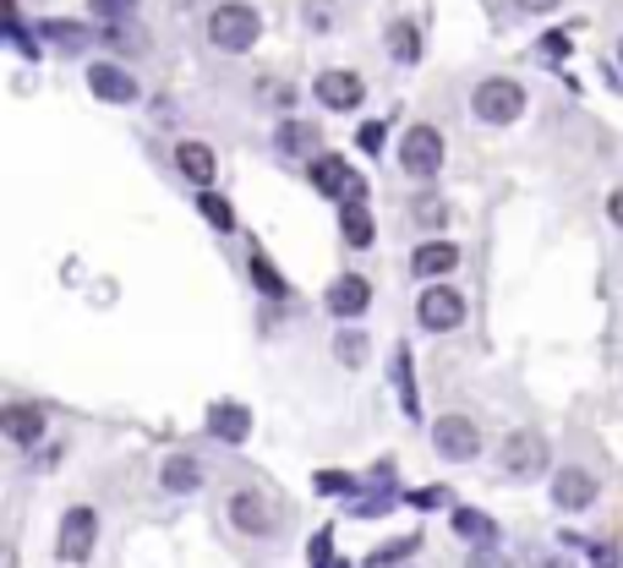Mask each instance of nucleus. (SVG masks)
<instances>
[{
	"label": "nucleus",
	"instance_id": "obj_1",
	"mask_svg": "<svg viewBox=\"0 0 623 568\" xmlns=\"http://www.w3.org/2000/svg\"><path fill=\"white\" fill-rule=\"evenodd\" d=\"M257 33H263V17H257V6H247V0H225V6H214V17H208V39H214V50H225V56L251 50Z\"/></svg>",
	"mask_w": 623,
	"mask_h": 568
},
{
	"label": "nucleus",
	"instance_id": "obj_2",
	"mask_svg": "<svg viewBox=\"0 0 623 568\" xmlns=\"http://www.w3.org/2000/svg\"><path fill=\"white\" fill-rule=\"evenodd\" d=\"M471 116L487 121V127L520 121V116H525V88H520L514 77H487V82H476V93H471Z\"/></svg>",
	"mask_w": 623,
	"mask_h": 568
},
{
	"label": "nucleus",
	"instance_id": "obj_3",
	"mask_svg": "<svg viewBox=\"0 0 623 568\" xmlns=\"http://www.w3.org/2000/svg\"><path fill=\"white\" fill-rule=\"evenodd\" d=\"M399 165H405V176L433 181L437 170H443V131L437 127H411L405 131V142H399Z\"/></svg>",
	"mask_w": 623,
	"mask_h": 568
},
{
	"label": "nucleus",
	"instance_id": "obj_4",
	"mask_svg": "<svg viewBox=\"0 0 623 568\" xmlns=\"http://www.w3.org/2000/svg\"><path fill=\"white\" fill-rule=\"evenodd\" d=\"M93 541H99V514H93L88 504L66 508V519H61V541H56L61 564H88Z\"/></svg>",
	"mask_w": 623,
	"mask_h": 568
},
{
	"label": "nucleus",
	"instance_id": "obj_5",
	"mask_svg": "<svg viewBox=\"0 0 623 568\" xmlns=\"http://www.w3.org/2000/svg\"><path fill=\"white\" fill-rule=\"evenodd\" d=\"M433 448L443 454V459L465 465V459H476V448H482V432H476V421H471V416H437Z\"/></svg>",
	"mask_w": 623,
	"mask_h": 568
},
{
	"label": "nucleus",
	"instance_id": "obj_6",
	"mask_svg": "<svg viewBox=\"0 0 623 568\" xmlns=\"http://www.w3.org/2000/svg\"><path fill=\"white\" fill-rule=\"evenodd\" d=\"M312 187L323 191V197L362 202V176H356L350 159H339V153H317V159H312Z\"/></svg>",
	"mask_w": 623,
	"mask_h": 568
},
{
	"label": "nucleus",
	"instance_id": "obj_7",
	"mask_svg": "<svg viewBox=\"0 0 623 568\" xmlns=\"http://www.w3.org/2000/svg\"><path fill=\"white\" fill-rule=\"evenodd\" d=\"M503 470L508 476H542L547 470V442L536 432H508L503 438Z\"/></svg>",
	"mask_w": 623,
	"mask_h": 568
},
{
	"label": "nucleus",
	"instance_id": "obj_8",
	"mask_svg": "<svg viewBox=\"0 0 623 568\" xmlns=\"http://www.w3.org/2000/svg\"><path fill=\"white\" fill-rule=\"evenodd\" d=\"M312 93H317L328 110H356L362 93H367V82H362L356 71H323V77L312 82Z\"/></svg>",
	"mask_w": 623,
	"mask_h": 568
},
{
	"label": "nucleus",
	"instance_id": "obj_9",
	"mask_svg": "<svg viewBox=\"0 0 623 568\" xmlns=\"http://www.w3.org/2000/svg\"><path fill=\"white\" fill-rule=\"evenodd\" d=\"M416 317H422V328H433V333H448V328H459L465 322V301L454 296V290H427L422 296V307H416Z\"/></svg>",
	"mask_w": 623,
	"mask_h": 568
},
{
	"label": "nucleus",
	"instance_id": "obj_10",
	"mask_svg": "<svg viewBox=\"0 0 623 568\" xmlns=\"http://www.w3.org/2000/svg\"><path fill=\"white\" fill-rule=\"evenodd\" d=\"M230 519H236V530H247V536H268L279 514H274V504H268L257 487H247V492L230 498Z\"/></svg>",
	"mask_w": 623,
	"mask_h": 568
},
{
	"label": "nucleus",
	"instance_id": "obj_11",
	"mask_svg": "<svg viewBox=\"0 0 623 568\" xmlns=\"http://www.w3.org/2000/svg\"><path fill=\"white\" fill-rule=\"evenodd\" d=\"M88 88H93L105 104H131V99H137V77L121 71V66H110V61L88 66Z\"/></svg>",
	"mask_w": 623,
	"mask_h": 568
},
{
	"label": "nucleus",
	"instance_id": "obj_12",
	"mask_svg": "<svg viewBox=\"0 0 623 568\" xmlns=\"http://www.w3.org/2000/svg\"><path fill=\"white\" fill-rule=\"evenodd\" d=\"M367 301H373V285H367L362 273H345V279L328 285V312L334 317H362Z\"/></svg>",
	"mask_w": 623,
	"mask_h": 568
},
{
	"label": "nucleus",
	"instance_id": "obj_13",
	"mask_svg": "<svg viewBox=\"0 0 623 568\" xmlns=\"http://www.w3.org/2000/svg\"><path fill=\"white\" fill-rule=\"evenodd\" d=\"M208 432L219 442H247L251 438V410L247 405H236V399H219L214 410H208Z\"/></svg>",
	"mask_w": 623,
	"mask_h": 568
},
{
	"label": "nucleus",
	"instance_id": "obj_14",
	"mask_svg": "<svg viewBox=\"0 0 623 568\" xmlns=\"http://www.w3.org/2000/svg\"><path fill=\"white\" fill-rule=\"evenodd\" d=\"M553 504L558 508H591L596 504V476H591V470H574V465L558 470V476H553Z\"/></svg>",
	"mask_w": 623,
	"mask_h": 568
},
{
	"label": "nucleus",
	"instance_id": "obj_15",
	"mask_svg": "<svg viewBox=\"0 0 623 568\" xmlns=\"http://www.w3.org/2000/svg\"><path fill=\"white\" fill-rule=\"evenodd\" d=\"M176 170H181L187 181H197V187L208 191V181L219 176V165H214V148H208V142H181V148H176Z\"/></svg>",
	"mask_w": 623,
	"mask_h": 568
},
{
	"label": "nucleus",
	"instance_id": "obj_16",
	"mask_svg": "<svg viewBox=\"0 0 623 568\" xmlns=\"http://www.w3.org/2000/svg\"><path fill=\"white\" fill-rule=\"evenodd\" d=\"M454 268H459V247H448V241H427L411 257V273H422V279H443Z\"/></svg>",
	"mask_w": 623,
	"mask_h": 568
},
{
	"label": "nucleus",
	"instance_id": "obj_17",
	"mask_svg": "<svg viewBox=\"0 0 623 568\" xmlns=\"http://www.w3.org/2000/svg\"><path fill=\"white\" fill-rule=\"evenodd\" d=\"M0 427H6L11 442H39L44 438V410H33V405H6Z\"/></svg>",
	"mask_w": 623,
	"mask_h": 568
},
{
	"label": "nucleus",
	"instance_id": "obj_18",
	"mask_svg": "<svg viewBox=\"0 0 623 568\" xmlns=\"http://www.w3.org/2000/svg\"><path fill=\"white\" fill-rule=\"evenodd\" d=\"M165 492H197L202 487V470H197V459H187V454H176V459H165Z\"/></svg>",
	"mask_w": 623,
	"mask_h": 568
},
{
	"label": "nucleus",
	"instance_id": "obj_19",
	"mask_svg": "<svg viewBox=\"0 0 623 568\" xmlns=\"http://www.w3.org/2000/svg\"><path fill=\"white\" fill-rule=\"evenodd\" d=\"M388 56L399 66L422 61V33H416V22H394V28H388Z\"/></svg>",
	"mask_w": 623,
	"mask_h": 568
},
{
	"label": "nucleus",
	"instance_id": "obj_20",
	"mask_svg": "<svg viewBox=\"0 0 623 568\" xmlns=\"http://www.w3.org/2000/svg\"><path fill=\"white\" fill-rule=\"evenodd\" d=\"M339 225H345V241H350V247H356V252H362V247H373V213H367V202H345V219H339Z\"/></svg>",
	"mask_w": 623,
	"mask_h": 568
},
{
	"label": "nucleus",
	"instance_id": "obj_21",
	"mask_svg": "<svg viewBox=\"0 0 623 568\" xmlns=\"http://www.w3.org/2000/svg\"><path fill=\"white\" fill-rule=\"evenodd\" d=\"M39 33H44L50 44H61V50H88V28H77V22H66V17H50Z\"/></svg>",
	"mask_w": 623,
	"mask_h": 568
},
{
	"label": "nucleus",
	"instance_id": "obj_22",
	"mask_svg": "<svg viewBox=\"0 0 623 568\" xmlns=\"http://www.w3.org/2000/svg\"><path fill=\"white\" fill-rule=\"evenodd\" d=\"M279 148H285L290 159L312 153V148H317V127H307V121H285V127H279Z\"/></svg>",
	"mask_w": 623,
	"mask_h": 568
},
{
	"label": "nucleus",
	"instance_id": "obj_23",
	"mask_svg": "<svg viewBox=\"0 0 623 568\" xmlns=\"http://www.w3.org/2000/svg\"><path fill=\"white\" fill-rule=\"evenodd\" d=\"M197 208H202V219H208L219 236H230V230H236V213H230V202H225V197L202 191V197H197Z\"/></svg>",
	"mask_w": 623,
	"mask_h": 568
},
{
	"label": "nucleus",
	"instance_id": "obj_24",
	"mask_svg": "<svg viewBox=\"0 0 623 568\" xmlns=\"http://www.w3.org/2000/svg\"><path fill=\"white\" fill-rule=\"evenodd\" d=\"M454 530H459L465 541H493V519L476 514V508H459V514H454Z\"/></svg>",
	"mask_w": 623,
	"mask_h": 568
},
{
	"label": "nucleus",
	"instance_id": "obj_25",
	"mask_svg": "<svg viewBox=\"0 0 623 568\" xmlns=\"http://www.w3.org/2000/svg\"><path fill=\"white\" fill-rule=\"evenodd\" d=\"M251 285H257L263 296H285V279L274 273V262H268V257H263V252L251 257Z\"/></svg>",
	"mask_w": 623,
	"mask_h": 568
},
{
	"label": "nucleus",
	"instance_id": "obj_26",
	"mask_svg": "<svg viewBox=\"0 0 623 568\" xmlns=\"http://www.w3.org/2000/svg\"><path fill=\"white\" fill-rule=\"evenodd\" d=\"M88 11L105 17V22H131L137 17V0H88Z\"/></svg>",
	"mask_w": 623,
	"mask_h": 568
},
{
	"label": "nucleus",
	"instance_id": "obj_27",
	"mask_svg": "<svg viewBox=\"0 0 623 568\" xmlns=\"http://www.w3.org/2000/svg\"><path fill=\"white\" fill-rule=\"evenodd\" d=\"M334 356H339L345 367H362V361H367V339H362V333H339Z\"/></svg>",
	"mask_w": 623,
	"mask_h": 568
},
{
	"label": "nucleus",
	"instance_id": "obj_28",
	"mask_svg": "<svg viewBox=\"0 0 623 568\" xmlns=\"http://www.w3.org/2000/svg\"><path fill=\"white\" fill-rule=\"evenodd\" d=\"M443 213H448V208H443L437 197H422V202H416V219H422V225H443Z\"/></svg>",
	"mask_w": 623,
	"mask_h": 568
},
{
	"label": "nucleus",
	"instance_id": "obj_29",
	"mask_svg": "<svg viewBox=\"0 0 623 568\" xmlns=\"http://www.w3.org/2000/svg\"><path fill=\"white\" fill-rule=\"evenodd\" d=\"M362 148L377 153V148H383V127H362Z\"/></svg>",
	"mask_w": 623,
	"mask_h": 568
},
{
	"label": "nucleus",
	"instance_id": "obj_30",
	"mask_svg": "<svg viewBox=\"0 0 623 568\" xmlns=\"http://www.w3.org/2000/svg\"><path fill=\"white\" fill-rule=\"evenodd\" d=\"M607 219H613V225H623V187L607 197Z\"/></svg>",
	"mask_w": 623,
	"mask_h": 568
},
{
	"label": "nucleus",
	"instance_id": "obj_31",
	"mask_svg": "<svg viewBox=\"0 0 623 568\" xmlns=\"http://www.w3.org/2000/svg\"><path fill=\"white\" fill-rule=\"evenodd\" d=\"M520 6H525V11H553L558 0H520Z\"/></svg>",
	"mask_w": 623,
	"mask_h": 568
},
{
	"label": "nucleus",
	"instance_id": "obj_32",
	"mask_svg": "<svg viewBox=\"0 0 623 568\" xmlns=\"http://www.w3.org/2000/svg\"><path fill=\"white\" fill-rule=\"evenodd\" d=\"M619 61H623V44H619Z\"/></svg>",
	"mask_w": 623,
	"mask_h": 568
}]
</instances>
